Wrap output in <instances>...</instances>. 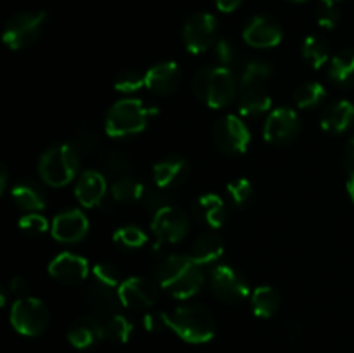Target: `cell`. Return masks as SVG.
I'll list each match as a JSON object with an SVG mask.
<instances>
[{
	"label": "cell",
	"mask_w": 354,
	"mask_h": 353,
	"mask_svg": "<svg viewBox=\"0 0 354 353\" xmlns=\"http://www.w3.org/2000/svg\"><path fill=\"white\" fill-rule=\"evenodd\" d=\"M156 277L162 289L176 300H189L203 289L206 275L192 255H169L159 263Z\"/></svg>",
	"instance_id": "obj_1"
},
{
	"label": "cell",
	"mask_w": 354,
	"mask_h": 353,
	"mask_svg": "<svg viewBox=\"0 0 354 353\" xmlns=\"http://www.w3.org/2000/svg\"><path fill=\"white\" fill-rule=\"evenodd\" d=\"M166 327L180 339L190 345H203L211 341L216 332V324L207 308L201 305H183L169 314H165Z\"/></svg>",
	"instance_id": "obj_2"
},
{
	"label": "cell",
	"mask_w": 354,
	"mask_h": 353,
	"mask_svg": "<svg viewBox=\"0 0 354 353\" xmlns=\"http://www.w3.org/2000/svg\"><path fill=\"white\" fill-rule=\"evenodd\" d=\"M158 114L154 106H149L140 99H121L107 111L104 128L113 138H128L142 134L147 128L151 118Z\"/></svg>",
	"instance_id": "obj_3"
},
{
	"label": "cell",
	"mask_w": 354,
	"mask_h": 353,
	"mask_svg": "<svg viewBox=\"0 0 354 353\" xmlns=\"http://www.w3.org/2000/svg\"><path fill=\"white\" fill-rule=\"evenodd\" d=\"M80 154L71 144H57L45 149L38 161V173L50 187H64L76 176Z\"/></svg>",
	"instance_id": "obj_4"
},
{
	"label": "cell",
	"mask_w": 354,
	"mask_h": 353,
	"mask_svg": "<svg viewBox=\"0 0 354 353\" xmlns=\"http://www.w3.org/2000/svg\"><path fill=\"white\" fill-rule=\"evenodd\" d=\"M10 325L16 329L19 334L35 336L44 334L45 329L48 327L50 322V314H48L47 305L41 300L33 296L19 298L10 307Z\"/></svg>",
	"instance_id": "obj_5"
},
{
	"label": "cell",
	"mask_w": 354,
	"mask_h": 353,
	"mask_svg": "<svg viewBox=\"0 0 354 353\" xmlns=\"http://www.w3.org/2000/svg\"><path fill=\"white\" fill-rule=\"evenodd\" d=\"M47 14L44 10H35V12H19L10 17L3 26L2 40L12 51H21L38 40L44 28Z\"/></svg>",
	"instance_id": "obj_6"
},
{
	"label": "cell",
	"mask_w": 354,
	"mask_h": 353,
	"mask_svg": "<svg viewBox=\"0 0 354 353\" xmlns=\"http://www.w3.org/2000/svg\"><path fill=\"white\" fill-rule=\"evenodd\" d=\"M151 228L156 237V248H161L162 244H175L189 234L190 218L185 211L171 204L154 213Z\"/></svg>",
	"instance_id": "obj_7"
},
{
	"label": "cell",
	"mask_w": 354,
	"mask_h": 353,
	"mask_svg": "<svg viewBox=\"0 0 354 353\" xmlns=\"http://www.w3.org/2000/svg\"><path fill=\"white\" fill-rule=\"evenodd\" d=\"M213 141L221 152L230 156L244 154L251 142V132L234 114L220 118L213 127Z\"/></svg>",
	"instance_id": "obj_8"
},
{
	"label": "cell",
	"mask_w": 354,
	"mask_h": 353,
	"mask_svg": "<svg viewBox=\"0 0 354 353\" xmlns=\"http://www.w3.org/2000/svg\"><path fill=\"white\" fill-rule=\"evenodd\" d=\"M218 21L213 14L199 12L183 24V44L190 54H203L216 44Z\"/></svg>",
	"instance_id": "obj_9"
},
{
	"label": "cell",
	"mask_w": 354,
	"mask_h": 353,
	"mask_svg": "<svg viewBox=\"0 0 354 353\" xmlns=\"http://www.w3.org/2000/svg\"><path fill=\"white\" fill-rule=\"evenodd\" d=\"M301 132V120L290 107H277L268 114L263 128L265 141L272 145H286L296 141Z\"/></svg>",
	"instance_id": "obj_10"
},
{
	"label": "cell",
	"mask_w": 354,
	"mask_h": 353,
	"mask_svg": "<svg viewBox=\"0 0 354 353\" xmlns=\"http://www.w3.org/2000/svg\"><path fill=\"white\" fill-rule=\"evenodd\" d=\"M211 291L225 303H239L249 294V284L230 265H218L209 277Z\"/></svg>",
	"instance_id": "obj_11"
},
{
	"label": "cell",
	"mask_w": 354,
	"mask_h": 353,
	"mask_svg": "<svg viewBox=\"0 0 354 353\" xmlns=\"http://www.w3.org/2000/svg\"><path fill=\"white\" fill-rule=\"evenodd\" d=\"M237 96V80L230 68L213 66L207 76V92L204 104L213 109L227 107Z\"/></svg>",
	"instance_id": "obj_12"
},
{
	"label": "cell",
	"mask_w": 354,
	"mask_h": 353,
	"mask_svg": "<svg viewBox=\"0 0 354 353\" xmlns=\"http://www.w3.org/2000/svg\"><path fill=\"white\" fill-rule=\"evenodd\" d=\"M121 305L130 310H149L158 301V287L144 277H128L118 287Z\"/></svg>",
	"instance_id": "obj_13"
},
{
	"label": "cell",
	"mask_w": 354,
	"mask_h": 353,
	"mask_svg": "<svg viewBox=\"0 0 354 353\" xmlns=\"http://www.w3.org/2000/svg\"><path fill=\"white\" fill-rule=\"evenodd\" d=\"M48 273L57 282L66 284V286H76L88 275V263L76 253H59L48 263Z\"/></svg>",
	"instance_id": "obj_14"
},
{
	"label": "cell",
	"mask_w": 354,
	"mask_h": 353,
	"mask_svg": "<svg viewBox=\"0 0 354 353\" xmlns=\"http://www.w3.org/2000/svg\"><path fill=\"white\" fill-rule=\"evenodd\" d=\"M88 228V218L80 210L61 211L59 215H55L50 225V232L55 241L66 242V244H73V242H80L82 239H85Z\"/></svg>",
	"instance_id": "obj_15"
},
{
	"label": "cell",
	"mask_w": 354,
	"mask_h": 353,
	"mask_svg": "<svg viewBox=\"0 0 354 353\" xmlns=\"http://www.w3.org/2000/svg\"><path fill=\"white\" fill-rule=\"evenodd\" d=\"M282 35L280 24L268 16H254L242 31L245 44L254 48L277 47L282 42Z\"/></svg>",
	"instance_id": "obj_16"
},
{
	"label": "cell",
	"mask_w": 354,
	"mask_h": 353,
	"mask_svg": "<svg viewBox=\"0 0 354 353\" xmlns=\"http://www.w3.org/2000/svg\"><path fill=\"white\" fill-rule=\"evenodd\" d=\"M152 175H154L156 185L161 189H178L189 180L190 165L187 163V159L180 158V156H168L156 163L152 168Z\"/></svg>",
	"instance_id": "obj_17"
},
{
	"label": "cell",
	"mask_w": 354,
	"mask_h": 353,
	"mask_svg": "<svg viewBox=\"0 0 354 353\" xmlns=\"http://www.w3.org/2000/svg\"><path fill=\"white\" fill-rule=\"evenodd\" d=\"M182 82V71L173 61L159 62L145 73V87L158 96H171Z\"/></svg>",
	"instance_id": "obj_18"
},
{
	"label": "cell",
	"mask_w": 354,
	"mask_h": 353,
	"mask_svg": "<svg viewBox=\"0 0 354 353\" xmlns=\"http://www.w3.org/2000/svg\"><path fill=\"white\" fill-rule=\"evenodd\" d=\"M192 213L197 224L213 228V230L223 227L227 221V206H225L223 199L213 192L197 197L192 206Z\"/></svg>",
	"instance_id": "obj_19"
},
{
	"label": "cell",
	"mask_w": 354,
	"mask_h": 353,
	"mask_svg": "<svg viewBox=\"0 0 354 353\" xmlns=\"http://www.w3.org/2000/svg\"><path fill=\"white\" fill-rule=\"evenodd\" d=\"M107 192V182L102 173L95 170H85L76 182L75 194L82 206L93 208L102 203Z\"/></svg>",
	"instance_id": "obj_20"
},
{
	"label": "cell",
	"mask_w": 354,
	"mask_h": 353,
	"mask_svg": "<svg viewBox=\"0 0 354 353\" xmlns=\"http://www.w3.org/2000/svg\"><path fill=\"white\" fill-rule=\"evenodd\" d=\"M85 300L88 303V307L99 317H113V315L118 314V308L123 307L120 300V294H118V289L106 286V284L97 282V280L88 284V287L85 291Z\"/></svg>",
	"instance_id": "obj_21"
},
{
	"label": "cell",
	"mask_w": 354,
	"mask_h": 353,
	"mask_svg": "<svg viewBox=\"0 0 354 353\" xmlns=\"http://www.w3.org/2000/svg\"><path fill=\"white\" fill-rule=\"evenodd\" d=\"M68 339L75 348L86 350L106 339L104 324L97 317H82L69 327Z\"/></svg>",
	"instance_id": "obj_22"
},
{
	"label": "cell",
	"mask_w": 354,
	"mask_h": 353,
	"mask_svg": "<svg viewBox=\"0 0 354 353\" xmlns=\"http://www.w3.org/2000/svg\"><path fill=\"white\" fill-rule=\"evenodd\" d=\"M354 104L349 100H335L322 114V128L330 135H341L353 127Z\"/></svg>",
	"instance_id": "obj_23"
},
{
	"label": "cell",
	"mask_w": 354,
	"mask_h": 353,
	"mask_svg": "<svg viewBox=\"0 0 354 353\" xmlns=\"http://www.w3.org/2000/svg\"><path fill=\"white\" fill-rule=\"evenodd\" d=\"M272 107V97L266 92L265 87H248L242 89L239 97V111L245 118H258L268 113Z\"/></svg>",
	"instance_id": "obj_24"
},
{
	"label": "cell",
	"mask_w": 354,
	"mask_h": 353,
	"mask_svg": "<svg viewBox=\"0 0 354 353\" xmlns=\"http://www.w3.org/2000/svg\"><path fill=\"white\" fill-rule=\"evenodd\" d=\"M14 203L24 211H40L45 208V194L33 180H21L10 190Z\"/></svg>",
	"instance_id": "obj_25"
},
{
	"label": "cell",
	"mask_w": 354,
	"mask_h": 353,
	"mask_svg": "<svg viewBox=\"0 0 354 353\" xmlns=\"http://www.w3.org/2000/svg\"><path fill=\"white\" fill-rule=\"evenodd\" d=\"M223 256V239L216 232H204L194 241L192 258L201 265H211Z\"/></svg>",
	"instance_id": "obj_26"
},
{
	"label": "cell",
	"mask_w": 354,
	"mask_h": 353,
	"mask_svg": "<svg viewBox=\"0 0 354 353\" xmlns=\"http://www.w3.org/2000/svg\"><path fill=\"white\" fill-rule=\"evenodd\" d=\"M328 76L332 83L341 89L354 87V48H346L332 57L328 64Z\"/></svg>",
	"instance_id": "obj_27"
},
{
	"label": "cell",
	"mask_w": 354,
	"mask_h": 353,
	"mask_svg": "<svg viewBox=\"0 0 354 353\" xmlns=\"http://www.w3.org/2000/svg\"><path fill=\"white\" fill-rule=\"evenodd\" d=\"M251 307L256 317L270 318L280 308V296L272 286H259L251 294Z\"/></svg>",
	"instance_id": "obj_28"
},
{
	"label": "cell",
	"mask_w": 354,
	"mask_h": 353,
	"mask_svg": "<svg viewBox=\"0 0 354 353\" xmlns=\"http://www.w3.org/2000/svg\"><path fill=\"white\" fill-rule=\"evenodd\" d=\"M144 183L133 175H121L111 185V194L118 203H135L144 196Z\"/></svg>",
	"instance_id": "obj_29"
},
{
	"label": "cell",
	"mask_w": 354,
	"mask_h": 353,
	"mask_svg": "<svg viewBox=\"0 0 354 353\" xmlns=\"http://www.w3.org/2000/svg\"><path fill=\"white\" fill-rule=\"evenodd\" d=\"M325 97H327V90L324 89L322 83L308 82L297 87L294 92V102L301 109H313L324 102Z\"/></svg>",
	"instance_id": "obj_30"
},
{
	"label": "cell",
	"mask_w": 354,
	"mask_h": 353,
	"mask_svg": "<svg viewBox=\"0 0 354 353\" xmlns=\"http://www.w3.org/2000/svg\"><path fill=\"white\" fill-rule=\"evenodd\" d=\"M272 75L273 68L270 62L261 61V59L249 61L241 76L242 89H248V87H263V83L268 82L272 78Z\"/></svg>",
	"instance_id": "obj_31"
},
{
	"label": "cell",
	"mask_w": 354,
	"mask_h": 353,
	"mask_svg": "<svg viewBox=\"0 0 354 353\" xmlns=\"http://www.w3.org/2000/svg\"><path fill=\"white\" fill-rule=\"evenodd\" d=\"M104 332H106L107 339L123 345V343L130 341L131 334H133V324L124 315L116 314L113 317L106 318V322H104Z\"/></svg>",
	"instance_id": "obj_32"
},
{
	"label": "cell",
	"mask_w": 354,
	"mask_h": 353,
	"mask_svg": "<svg viewBox=\"0 0 354 353\" xmlns=\"http://www.w3.org/2000/svg\"><path fill=\"white\" fill-rule=\"evenodd\" d=\"M303 57L311 64V68L318 69L328 61V45L320 37H308L303 42Z\"/></svg>",
	"instance_id": "obj_33"
},
{
	"label": "cell",
	"mask_w": 354,
	"mask_h": 353,
	"mask_svg": "<svg viewBox=\"0 0 354 353\" xmlns=\"http://www.w3.org/2000/svg\"><path fill=\"white\" fill-rule=\"evenodd\" d=\"M114 242L128 249H138L147 244L149 237L137 225H124L114 232Z\"/></svg>",
	"instance_id": "obj_34"
},
{
	"label": "cell",
	"mask_w": 354,
	"mask_h": 353,
	"mask_svg": "<svg viewBox=\"0 0 354 353\" xmlns=\"http://www.w3.org/2000/svg\"><path fill=\"white\" fill-rule=\"evenodd\" d=\"M227 192L230 196V201L234 203V206L244 208L248 206L252 201V183L248 179H235L232 182H228Z\"/></svg>",
	"instance_id": "obj_35"
},
{
	"label": "cell",
	"mask_w": 354,
	"mask_h": 353,
	"mask_svg": "<svg viewBox=\"0 0 354 353\" xmlns=\"http://www.w3.org/2000/svg\"><path fill=\"white\" fill-rule=\"evenodd\" d=\"M145 87V75L135 69H124L114 80V89L121 93H135Z\"/></svg>",
	"instance_id": "obj_36"
},
{
	"label": "cell",
	"mask_w": 354,
	"mask_h": 353,
	"mask_svg": "<svg viewBox=\"0 0 354 353\" xmlns=\"http://www.w3.org/2000/svg\"><path fill=\"white\" fill-rule=\"evenodd\" d=\"M104 168H106L107 173L118 176L128 175L133 168V163L123 152H107L106 158H104Z\"/></svg>",
	"instance_id": "obj_37"
},
{
	"label": "cell",
	"mask_w": 354,
	"mask_h": 353,
	"mask_svg": "<svg viewBox=\"0 0 354 353\" xmlns=\"http://www.w3.org/2000/svg\"><path fill=\"white\" fill-rule=\"evenodd\" d=\"M93 280H97L100 284H106L109 287H114V289H118L121 286V282H123L116 266L109 265V263H97L93 266Z\"/></svg>",
	"instance_id": "obj_38"
},
{
	"label": "cell",
	"mask_w": 354,
	"mask_h": 353,
	"mask_svg": "<svg viewBox=\"0 0 354 353\" xmlns=\"http://www.w3.org/2000/svg\"><path fill=\"white\" fill-rule=\"evenodd\" d=\"M19 230L26 235H41L48 230V224L41 215L28 213L19 220Z\"/></svg>",
	"instance_id": "obj_39"
},
{
	"label": "cell",
	"mask_w": 354,
	"mask_h": 353,
	"mask_svg": "<svg viewBox=\"0 0 354 353\" xmlns=\"http://www.w3.org/2000/svg\"><path fill=\"white\" fill-rule=\"evenodd\" d=\"M145 204H147L149 210L152 213H158L159 210L166 206H171V196H169V190L161 189V187L156 185L154 190H149L145 194Z\"/></svg>",
	"instance_id": "obj_40"
},
{
	"label": "cell",
	"mask_w": 354,
	"mask_h": 353,
	"mask_svg": "<svg viewBox=\"0 0 354 353\" xmlns=\"http://www.w3.org/2000/svg\"><path fill=\"white\" fill-rule=\"evenodd\" d=\"M214 57H216L218 64L223 68H230V64L235 59V48L228 38H218L214 44Z\"/></svg>",
	"instance_id": "obj_41"
},
{
	"label": "cell",
	"mask_w": 354,
	"mask_h": 353,
	"mask_svg": "<svg viewBox=\"0 0 354 353\" xmlns=\"http://www.w3.org/2000/svg\"><path fill=\"white\" fill-rule=\"evenodd\" d=\"M339 19H341V14H339L335 3H324L320 7L317 14V21L324 30H332L339 24Z\"/></svg>",
	"instance_id": "obj_42"
},
{
	"label": "cell",
	"mask_w": 354,
	"mask_h": 353,
	"mask_svg": "<svg viewBox=\"0 0 354 353\" xmlns=\"http://www.w3.org/2000/svg\"><path fill=\"white\" fill-rule=\"evenodd\" d=\"M97 138H95V134L93 132H90L88 128H80L78 132L75 134V141H73V147L80 152H88L92 151L93 147L97 145Z\"/></svg>",
	"instance_id": "obj_43"
},
{
	"label": "cell",
	"mask_w": 354,
	"mask_h": 353,
	"mask_svg": "<svg viewBox=\"0 0 354 353\" xmlns=\"http://www.w3.org/2000/svg\"><path fill=\"white\" fill-rule=\"evenodd\" d=\"M207 76H209V68H203L196 73L192 80V90L194 96L204 104V99H206L207 92Z\"/></svg>",
	"instance_id": "obj_44"
},
{
	"label": "cell",
	"mask_w": 354,
	"mask_h": 353,
	"mask_svg": "<svg viewBox=\"0 0 354 353\" xmlns=\"http://www.w3.org/2000/svg\"><path fill=\"white\" fill-rule=\"evenodd\" d=\"M142 324H144V329L149 332H159L166 327V320H165V314L161 311H149V314L144 315L142 318Z\"/></svg>",
	"instance_id": "obj_45"
},
{
	"label": "cell",
	"mask_w": 354,
	"mask_h": 353,
	"mask_svg": "<svg viewBox=\"0 0 354 353\" xmlns=\"http://www.w3.org/2000/svg\"><path fill=\"white\" fill-rule=\"evenodd\" d=\"M9 287H10V291H12V293L24 294V293H28V287H30V284L26 282V279L16 275V277H12V279H10Z\"/></svg>",
	"instance_id": "obj_46"
},
{
	"label": "cell",
	"mask_w": 354,
	"mask_h": 353,
	"mask_svg": "<svg viewBox=\"0 0 354 353\" xmlns=\"http://www.w3.org/2000/svg\"><path fill=\"white\" fill-rule=\"evenodd\" d=\"M214 2H216V7L221 12H232V10L237 9L244 0H214Z\"/></svg>",
	"instance_id": "obj_47"
},
{
	"label": "cell",
	"mask_w": 354,
	"mask_h": 353,
	"mask_svg": "<svg viewBox=\"0 0 354 353\" xmlns=\"http://www.w3.org/2000/svg\"><path fill=\"white\" fill-rule=\"evenodd\" d=\"M7 182H9V173H7L6 165H2V170H0V192H6Z\"/></svg>",
	"instance_id": "obj_48"
},
{
	"label": "cell",
	"mask_w": 354,
	"mask_h": 353,
	"mask_svg": "<svg viewBox=\"0 0 354 353\" xmlns=\"http://www.w3.org/2000/svg\"><path fill=\"white\" fill-rule=\"evenodd\" d=\"M346 158H348V161L351 163V165H354V135L348 141V147H346Z\"/></svg>",
	"instance_id": "obj_49"
},
{
	"label": "cell",
	"mask_w": 354,
	"mask_h": 353,
	"mask_svg": "<svg viewBox=\"0 0 354 353\" xmlns=\"http://www.w3.org/2000/svg\"><path fill=\"white\" fill-rule=\"evenodd\" d=\"M348 192H349V197H351V201L354 203V170L351 173H349V179H348Z\"/></svg>",
	"instance_id": "obj_50"
},
{
	"label": "cell",
	"mask_w": 354,
	"mask_h": 353,
	"mask_svg": "<svg viewBox=\"0 0 354 353\" xmlns=\"http://www.w3.org/2000/svg\"><path fill=\"white\" fill-rule=\"evenodd\" d=\"M322 2H324V3H337L339 0H322Z\"/></svg>",
	"instance_id": "obj_51"
},
{
	"label": "cell",
	"mask_w": 354,
	"mask_h": 353,
	"mask_svg": "<svg viewBox=\"0 0 354 353\" xmlns=\"http://www.w3.org/2000/svg\"><path fill=\"white\" fill-rule=\"evenodd\" d=\"M289 2H294V3H301V2H306V0H289Z\"/></svg>",
	"instance_id": "obj_52"
}]
</instances>
